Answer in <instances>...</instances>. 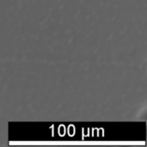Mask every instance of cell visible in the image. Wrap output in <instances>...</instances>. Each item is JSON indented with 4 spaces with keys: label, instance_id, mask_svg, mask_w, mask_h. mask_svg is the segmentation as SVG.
<instances>
[]
</instances>
